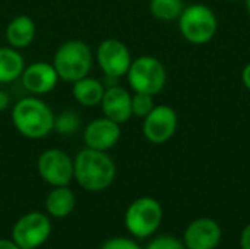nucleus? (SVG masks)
Wrapping results in <instances>:
<instances>
[{
  "label": "nucleus",
  "instance_id": "f03ea898",
  "mask_svg": "<svg viewBox=\"0 0 250 249\" xmlns=\"http://www.w3.org/2000/svg\"><path fill=\"white\" fill-rule=\"evenodd\" d=\"M12 125L26 139H42L54 131V112L38 95L18 100L12 107Z\"/></svg>",
  "mask_w": 250,
  "mask_h": 249
},
{
  "label": "nucleus",
  "instance_id": "1a4fd4ad",
  "mask_svg": "<svg viewBox=\"0 0 250 249\" xmlns=\"http://www.w3.org/2000/svg\"><path fill=\"white\" fill-rule=\"evenodd\" d=\"M95 60L107 78L126 76L133 60L129 47L117 38H105L95 50Z\"/></svg>",
  "mask_w": 250,
  "mask_h": 249
},
{
  "label": "nucleus",
  "instance_id": "f3484780",
  "mask_svg": "<svg viewBox=\"0 0 250 249\" xmlns=\"http://www.w3.org/2000/svg\"><path fill=\"white\" fill-rule=\"evenodd\" d=\"M76 207V198L69 186H54L45 198V211L56 219L67 217Z\"/></svg>",
  "mask_w": 250,
  "mask_h": 249
},
{
  "label": "nucleus",
  "instance_id": "0eeeda50",
  "mask_svg": "<svg viewBox=\"0 0 250 249\" xmlns=\"http://www.w3.org/2000/svg\"><path fill=\"white\" fill-rule=\"evenodd\" d=\"M50 233V219L44 213L31 211L18 219L12 229V239L21 249H37L47 242Z\"/></svg>",
  "mask_w": 250,
  "mask_h": 249
},
{
  "label": "nucleus",
  "instance_id": "cd10ccee",
  "mask_svg": "<svg viewBox=\"0 0 250 249\" xmlns=\"http://www.w3.org/2000/svg\"><path fill=\"white\" fill-rule=\"evenodd\" d=\"M245 3H246V12H248V15L250 16V0H246Z\"/></svg>",
  "mask_w": 250,
  "mask_h": 249
},
{
  "label": "nucleus",
  "instance_id": "393cba45",
  "mask_svg": "<svg viewBox=\"0 0 250 249\" xmlns=\"http://www.w3.org/2000/svg\"><path fill=\"white\" fill-rule=\"evenodd\" d=\"M10 106V97L6 91L0 90V112H4L7 110Z\"/></svg>",
  "mask_w": 250,
  "mask_h": 249
},
{
  "label": "nucleus",
  "instance_id": "ddd939ff",
  "mask_svg": "<svg viewBox=\"0 0 250 249\" xmlns=\"http://www.w3.org/2000/svg\"><path fill=\"white\" fill-rule=\"evenodd\" d=\"M221 238L223 230L215 220L199 217L186 227L183 244L186 249H217Z\"/></svg>",
  "mask_w": 250,
  "mask_h": 249
},
{
  "label": "nucleus",
  "instance_id": "2eb2a0df",
  "mask_svg": "<svg viewBox=\"0 0 250 249\" xmlns=\"http://www.w3.org/2000/svg\"><path fill=\"white\" fill-rule=\"evenodd\" d=\"M35 35H37V25L34 19L23 13L12 18L4 31L7 45L18 50H23L29 47L34 43Z\"/></svg>",
  "mask_w": 250,
  "mask_h": 249
},
{
  "label": "nucleus",
  "instance_id": "20e7f679",
  "mask_svg": "<svg viewBox=\"0 0 250 249\" xmlns=\"http://www.w3.org/2000/svg\"><path fill=\"white\" fill-rule=\"evenodd\" d=\"M177 21L183 38L196 45L209 43L218 31V18L215 12L202 3L185 6Z\"/></svg>",
  "mask_w": 250,
  "mask_h": 249
},
{
  "label": "nucleus",
  "instance_id": "9b49d317",
  "mask_svg": "<svg viewBox=\"0 0 250 249\" xmlns=\"http://www.w3.org/2000/svg\"><path fill=\"white\" fill-rule=\"evenodd\" d=\"M122 125L103 116L91 120L82 132V138L86 148L108 151L114 148L122 138Z\"/></svg>",
  "mask_w": 250,
  "mask_h": 249
},
{
  "label": "nucleus",
  "instance_id": "a211bd4d",
  "mask_svg": "<svg viewBox=\"0 0 250 249\" xmlns=\"http://www.w3.org/2000/svg\"><path fill=\"white\" fill-rule=\"evenodd\" d=\"M25 66L21 50L10 45L0 47V84H12L19 79Z\"/></svg>",
  "mask_w": 250,
  "mask_h": 249
},
{
  "label": "nucleus",
  "instance_id": "bb28decb",
  "mask_svg": "<svg viewBox=\"0 0 250 249\" xmlns=\"http://www.w3.org/2000/svg\"><path fill=\"white\" fill-rule=\"evenodd\" d=\"M0 249H21L13 239H0Z\"/></svg>",
  "mask_w": 250,
  "mask_h": 249
},
{
  "label": "nucleus",
  "instance_id": "b1692460",
  "mask_svg": "<svg viewBox=\"0 0 250 249\" xmlns=\"http://www.w3.org/2000/svg\"><path fill=\"white\" fill-rule=\"evenodd\" d=\"M240 248L250 249V223L242 230V235H240Z\"/></svg>",
  "mask_w": 250,
  "mask_h": 249
},
{
  "label": "nucleus",
  "instance_id": "aec40b11",
  "mask_svg": "<svg viewBox=\"0 0 250 249\" xmlns=\"http://www.w3.org/2000/svg\"><path fill=\"white\" fill-rule=\"evenodd\" d=\"M81 129V116L75 110H63L54 117V131L59 135L70 136Z\"/></svg>",
  "mask_w": 250,
  "mask_h": 249
},
{
  "label": "nucleus",
  "instance_id": "39448f33",
  "mask_svg": "<svg viewBox=\"0 0 250 249\" xmlns=\"http://www.w3.org/2000/svg\"><path fill=\"white\" fill-rule=\"evenodd\" d=\"M164 211L161 204L152 197L135 200L125 213V226L138 239L152 236L163 223Z\"/></svg>",
  "mask_w": 250,
  "mask_h": 249
},
{
  "label": "nucleus",
  "instance_id": "412c9836",
  "mask_svg": "<svg viewBox=\"0 0 250 249\" xmlns=\"http://www.w3.org/2000/svg\"><path fill=\"white\" fill-rule=\"evenodd\" d=\"M154 95L145 94V92H133L132 94V116L136 117H146L152 109L155 107Z\"/></svg>",
  "mask_w": 250,
  "mask_h": 249
},
{
  "label": "nucleus",
  "instance_id": "423d86ee",
  "mask_svg": "<svg viewBox=\"0 0 250 249\" xmlns=\"http://www.w3.org/2000/svg\"><path fill=\"white\" fill-rule=\"evenodd\" d=\"M126 78L133 92L157 95L166 87L167 72L160 59L154 56H139L132 60Z\"/></svg>",
  "mask_w": 250,
  "mask_h": 249
},
{
  "label": "nucleus",
  "instance_id": "f257e3e1",
  "mask_svg": "<svg viewBox=\"0 0 250 249\" xmlns=\"http://www.w3.org/2000/svg\"><path fill=\"white\" fill-rule=\"evenodd\" d=\"M116 173V164L105 151L85 147L73 158V179L85 191H105L114 182Z\"/></svg>",
  "mask_w": 250,
  "mask_h": 249
},
{
  "label": "nucleus",
  "instance_id": "4be33fe9",
  "mask_svg": "<svg viewBox=\"0 0 250 249\" xmlns=\"http://www.w3.org/2000/svg\"><path fill=\"white\" fill-rule=\"evenodd\" d=\"M145 249H186V247L180 239L174 236L163 235V236L152 239Z\"/></svg>",
  "mask_w": 250,
  "mask_h": 249
},
{
  "label": "nucleus",
  "instance_id": "c85d7f7f",
  "mask_svg": "<svg viewBox=\"0 0 250 249\" xmlns=\"http://www.w3.org/2000/svg\"><path fill=\"white\" fill-rule=\"evenodd\" d=\"M229 1H237V0H229Z\"/></svg>",
  "mask_w": 250,
  "mask_h": 249
},
{
  "label": "nucleus",
  "instance_id": "f8f14e48",
  "mask_svg": "<svg viewBox=\"0 0 250 249\" xmlns=\"http://www.w3.org/2000/svg\"><path fill=\"white\" fill-rule=\"evenodd\" d=\"M23 88L31 95H45L51 92L59 84V75L53 66V63H47L42 60L34 62L25 66L21 76Z\"/></svg>",
  "mask_w": 250,
  "mask_h": 249
},
{
  "label": "nucleus",
  "instance_id": "6ab92c4d",
  "mask_svg": "<svg viewBox=\"0 0 250 249\" xmlns=\"http://www.w3.org/2000/svg\"><path fill=\"white\" fill-rule=\"evenodd\" d=\"M185 9L183 0H149V10L160 21H176Z\"/></svg>",
  "mask_w": 250,
  "mask_h": 249
},
{
  "label": "nucleus",
  "instance_id": "dca6fc26",
  "mask_svg": "<svg viewBox=\"0 0 250 249\" xmlns=\"http://www.w3.org/2000/svg\"><path fill=\"white\" fill-rule=\"evenodd\" d=\"M104 91H105V85L103 84V81L92 78L89 75L72 84V95L75 101L83 107L100 106Z\"/></svg>",
  "mask_w": 250,
  "mask_h": 249
},
{
  "label": "nucleus",
  "instance_id": "4468645a",
  "mask_svg": "<svg viewBox=\"0 0 250 249\" xmlns=\"http://www.w3.org/2000/svg\"><path fill=\"white\" fill-rule=\"evenodd\" d=\"M100 107L105 117L111 119L113 122L119 125H123L133 117L132 116V94L120 85L105 87Z\"/></svg>",
  "mask_w": 250,
  "mask_h": 249
},
{
  "label": "nucleus",
  "instance_id": "9d476101",
  "mask_svg": "<svg viewBox=\"0 0 250 249\" xmlns=\"http://www.w3.org/2000/svg\"><path fill=\"white\" fill-rule=\"evenodd\" d=\"M142 134L151 144H166L168 142L179 126V116L171 106L158 104L152 112L142 119Z\"/></svg>",
  "mask_w": 250,
  "mask_h": 249
},
{
  "label": "nucleus",
  "instance_id": "7ed1b4c3",
  "mask_svg": "<svg viewBox=\"0 0 250 249\" xmlns=\"http://www.w3.org/2000/svg\"><path fill=\"white\" fill-rule=\"evenodd\" d=\"M51 63L60 81L73 84L75 81L89 75L94 63V54L86 43L81 40H69L56 48Z\"/></svg>",
  "mask_w": 250,
  "mask_h": 249
},
{
  "label": "nucleus",
  "instance_id": "a878e982",
  "mask_svg": "<svg viewBox=\"0 0 250 249\" xmlns=\"http://www.w3.org/2000/svg\"><path fill=\"white\" fill-rule=\"evenodd\" d=\"M242 81H243V85L250 91V63H248L242 72Z\"/></svg>",
  "mask_w": 250,
  "mask_h": 249
},
{
  "label": "nucleus",
  "instance_id": "5701e85b",
  "mask_svg": "<svg viewBox=\"0 0 250 249\" xmlns=\"http://www.w3.org/2000/svg\"><path fill=\"white\" fill-rule=\"evenodd\" d=\"M101 249H142L136 242L127 238H113L108 239Z\"/></svg>",
  "mask_w": 250,
  "mask_h": 249
},
{
  "label": "nucleus",
  "instance_id": "6e6552de",
  "mask_svg": "<svg viewBox=\"0 0 250 249\" xmlns=\"http://www.w3.org/2000/svg\"><path fill=\"white\" fill-rule=\"evenodd\" d=\"M37 170L41 179L54 186H69L73 181V158L63 150H44L37 161Z\"/></svg>",
  "mask_w": 250,
  "mask_h": 249
}]
</instances>
